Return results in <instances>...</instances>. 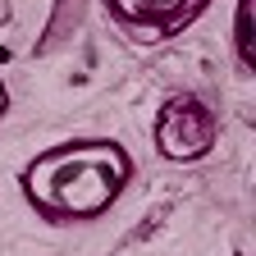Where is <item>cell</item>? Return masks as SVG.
<instances>
[{
	"instance_id": "cell-1",
	"label": "cell",
	"mask_w": 256,
	"mask_h": 256,
	"mask_svg": "<svg viewBox=\"0 0 256 256\" xmlns=\"http://www.w3.org/2000/svg\"><path fill=\"white\" fill-rule=\"evenodd\" d=\"M133 183V156L114 138H69L23 165V202L50 224L101 220Z\"/></svg>"
},
{
	"instance_id": "cell-2",
	"label": "cell",
	"mask_w": 256,
	"mask_h": 256,
	"mask_svg": "<svg viewBox=\"0 0 256 256\" xmlns=\"http://www.w3.org/2000/svg\"><path fill=\"white\" fill-rule=\"evenodd\" d=\"M156 151L174 160V165H192V160H206L220 142V114L210 110L206 96L197 92H174L160 101L156 110V128H151Z\"/></svg>"
},
{
	"instance_id": "cell-3",
	"label": "cell",
	"mask_w": 256,
	"mask_h": 256,
	"mask_svg": "<svg viewBox=\"0 0 256 256\" xmlns=\"http://www.w3.org/2000/svg\"><path fill=\"white\" fill-rule=\"evenodd\" d=\"M206 10L210 0H106L110 23L133 42H170L188 32Z\"/></svg>"
},
{
	"instance_id": "cell-4",
	"label": "cell",
	"mask_w": 256,
	"mask_h": 256,
	"mask_svg": "<svg viewBox=\"0 0 256 256\" xmlns=\"http://www.w3.org/2000/svg\"><path fill=\"white\" fill-rule=\"evenodd\" d=\"M238 37H234V46H238V64L242 69H252V55H247V0H238Z\"/></svg>"
},
{
	"instance_id": "cell-5",
	"label": "cell",
	"mask_w": 256,
	"mask_h": 256,
	"mask_svg": "<svg viewBox=\"0 0 256 256\" xmlns=\"http://www.w3.org/2000/svg\"><path fill=\"white\" fill-rule=\"evenodd\" d=\"M10 114V87H5V74H0V119Z\"/></svg>"
}]
</instances>
